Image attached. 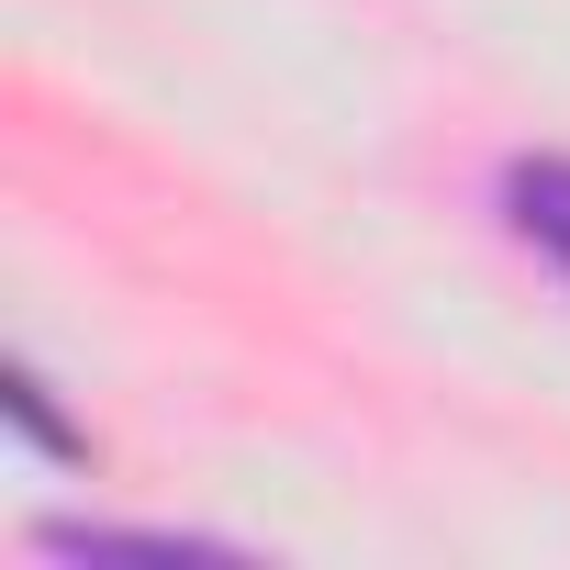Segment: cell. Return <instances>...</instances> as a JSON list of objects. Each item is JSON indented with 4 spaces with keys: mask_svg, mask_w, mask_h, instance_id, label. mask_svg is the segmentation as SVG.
Instances as JSON below:
<instances>
[{
    "mask_svg": "<svg viewBox=\"0 0 570 570\" xmlns=\"http://www.w3.org/2000/svg\"><path fill=\"white\" fill-rule=\"evenodd\" d=\"M503 213H514V235L570 279V157H525V168L503 179Z\"/></svg>",
    "mask_w": 570,
    "mask_h": 570,
    "instance_id": "obj_1",
    "label": "cell"
}]
</instances>
